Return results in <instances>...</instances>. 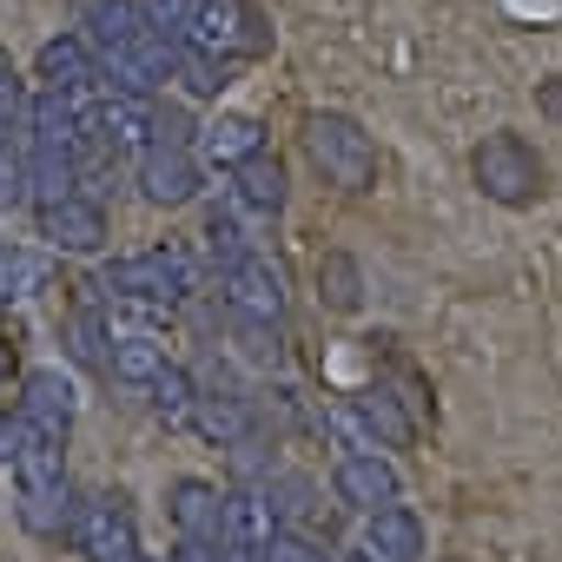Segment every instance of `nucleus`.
I'll list each match as a JSON object with an SVG mask.
<instances>
[{
	"label": "nucleus",
	"mask_w": 562,
	"mask_h": 562,
	"mask_svg": "<svg viewBox=\"0 0 562 562\" xmlns=\"http://www.w3.org/2000/svg\"><path fill=\"white\" fill-rule=\"evenodd\" d=\"M192 8H199V0H146L153 27H159V34H172V41H186V27H192Z\"/></svg>",
	"instance_id": "cd10ccee"
},
{
	"label": "nucleus",
	"mask_w": 562,
	"mask_h": 562,
	"mask_svg": "<svg viewBox=\"0 0 562 562\" xmlns=\"http://www.w3.org/2000/svg\"><path fill=\"white\" fill-rule=\"evenodd\" d=\"M8 457H14V490H21V522L34 536H60L74 529V490H67V437L8 417Z\"/></svg>",
	"instance_id": "f257e3e1"
},
{
	"label": "nucleus",
	"mask_w": 562,
	"mask_h": 562,
	"mask_svg": "<svg viewBox=\"0 0 562 562\" xmlns=\"http://www.w3.org/2000/svg\"><path fill=\"white\" fill-rule=\"evenodd\" d=\"M218 292H225V312L232 318H258V325H278L285 318V271H278L265 251H245L218 271Z\"/></svg>",
	"instance_id": "0eeeda50"
},
{
	"label": "nucleus",
	"mask_w": 562,
	"mask_h": 562,
	"mask_svg": "<svg viewBox=\"0 0 562 562\" xmlns=\"http://www.w3.org/2000/svg\"><path fill=\"white\" fill-rule=\"evenodd\" d=\"M34 186H27V146H0V212L21 205Z\"/></svg>",
	"instance_id": "bb28decb"
},
{
	"label": "nucleus",
	"mask_w": 562,
	"mask_h": 562,
	"mask_svg": "<svg viewBox=\"0 0 562 562\" xmlns=\"http://www.w3.org/2000/svg\"><path fill=\"white\" fill-rule=\"evenodd\" d=\"M338 562H384L378 549H351V555H338Z\"/></svg>",
	"instance_id": "72a5a7b5"
},
{
	"label": "nucleus",
	"mask_w": 562,
	"mask_h": 562,
	"mask_svg": "<svg viewBox=\"0 0 562 562\" xmlns=\"http://www.w3.org/2000/svg\"><path fill=\"white\" fill-rule=\"evenodd\" d=\"M232 67H238V60H218V54H199V47H186V60H179V80H186V93H192V100H218V93L232 87Z\"/></svg>",
	"instance_id": "5701e85b"
},
{
	"label": "nucleus",
	"mask_w": 562,
	"mask_h": 562,
	"mask_svg": "<svg viewBox=\"0 0 562 562\" xmlns=\"http://www.w3.org/2000/svg\"><path fill=\"white\" fill-rule=\"evenodd\" d=\"M159 371H166V345H153V338H113V351H106V378H113V384L153 391Z\"/></svg>",
	"instance_id": "aec40b11"
},
{
	"label": "nucleus",
	"mask_w": 562,
	"mask_h": 562,
	"mask_svg": "<svg viewBox=\"0 0 562 562\" xmlns=\"http://www.w3.org/2000/svg\"><path fill=\"white\" fill-rule=\"evenodd\" d=\"M146 397H153V411H159L166 424H192V404H199V391H192V378H186L179 364H166V371L153 378V391H146Z\"/></svg>",
	"instance_id": "393cba45"
},
{
	"label": "nucleus",
	"mask_w": 562,
	"mask_h": 562,
	"mask_svg": "<svg viewBox=\"0 0 562 562\" xmlns=\"http://www.w3.org/2000/svg\"><path fill=\"white\" fill-rule=\"evenodd\" d=\"M27 106H34V100L21 93V74H14V60L0 54V113H8L14 126H27Z\"/></svg>",
	"instance_id": "c85d7f7f"
},
{
	"label": "nucleus",
	"mask_w": 562,
	"mask_h": 562,
	"mask_svg": "<svg viewBox=\"0 0 562 562\" xmlns=\"http://www.w3.org/2000/svg\"><path fill=\"white\" fill-rule=\"evenodd\" d=\"M364 549H378L384 562H424V522H417V509H404V503L371 509Z\"/></svg>",
	"instance_id": "6ab92c4d"
},
{
	"label": "nucleus",
	"mask_w": 562,
	"mask_h": 562,
	"mask_svg": "<svg viewBox=\"0 0 562 562\" xmlns=\"http://www.w3.org/2000/svg\"><path fill=\"white\" fill-rule=\"evenodd\" d=\"M186 285H192V265H186L179 245H153V251H133V258L106 265V292L139 299V305H172V299H186Z\"/></svg>",
	"instance_id": "39448f33"
},
{
	"label": "nucleus",
	"mask_w": 562,
	"mask_h": 562,
	"mask_svg": "<svg viewBox=\"0 0 562 562\" xmlns=\"http://www.w3.org/2000/svg\"><path fill=\"white\" fill-rule=\"evenodd\" d=\"M21 278H27V265H21V251H8V245H0V312H8V299L21 292Z\"/></svg>",
	"instance_id": "7c9ffc66"
},
{
	"label": "nucleus",
	"mask_w": 562,
	"mask_h": 562,
	"mask_svg": "<svg viewBox=\"0 0 562 562\" xmlns=\"http://www.w3.org/2000/svg\"><path fill=\"white\" fill-rule=\"evenodd\" d=\"M67 536L87 549V562H139V522H133V503L120 490L80 503V516H74Z\"/></svg>",
	"instance_id": "423d86ee"
},
{
	"label": "nucleus",
	"mask_w": 562,
	"mask_h": 562,
	"mask_svg": "<svg viewBox=\"0 0 562 562\" xmlns=\"http://www.w3.org/2000/svg\"><path fill=\"white\" fill-rule=\"evenodd\" d=\"M199 172H205L199 146L153 139V146L139 153V192H146L153 205H186V199H199Z\"/></svg>",
	"instance_id": "6e6552de"
},
{
	"label": "nucleus",
	"mask_w": 562,
	"mask_h": 562,
	"mask_svg": "<svg viewBox=\"0 0 562 562\" xmlns=\"http://www.w3.org/2000/svg\"><path fill=\"white\" fill-rule=\"evenodd\" d=\"M34 80H41V87H54V93H87V87H100L106 74H100V54H93V41H87V34H60V41H47V47H41Z\"/></svg>",
	"instance_id": "f8f14e48"
},
{
	"label": "nucleus",
	"mask_w": 562,
	"mask_h": 562,
	"mask_svg": "<svg viewBox=\"0 0 562 562\" xmlns=\"http://www.w3.org/2000/svg\"><path fill=\"white\" fill-rule=\"evenodd\" d=\"M285 536L265 490H225V549L232 555H271V542Z\"/></svg>",
	"instance_id": "9b49d317"
},
{
	"label": "nucleus",
	"mask_w": 562,
	"mask_h": 562,
	"mask_svg": "<svg viewBox=\"0 0 562 562\" xmlns=\"http://www.w3.org/2000/svg\"><path fill=\"white\" fill-rule=\"evenodd\" d=\"M470 179L483 186V199H496V205L522 212V205H536V199H542L549 166H542V153H536L522 133H483V139H476V153H470Z\"/></svg>",
	"instance_id": "7ed1b4c3"
},
{
	"label": "nucleus",
	"mask_w": 562,
	"mask_h": 562,
	"mask_svg": "<svg viewBox=\"0 0 562 562\" xmlns=\"http://www.w3.org/2000/svg\"><path fill=\"white\" fill-rule=\"evenodd\" d=\"M186 47L218 54V60H258V54H271V27L258 21L251 0H199L192 27H186Z\"/></svg>",
	"instance_id": "20e7f679"
},
{
	"label": "nucleus",
	"mask_w": 562,
	"mask_h": 562,
	"mask_svg": "<svg viewBox=\"0 0 562 562\" xmlns=\"http://www.w3.org/2000/svg\"><path fill=\"white\" fill-rule=\"evenodd\" d=\"M258 146H265V126L245 120V113H225V120H212V126L199 133V159L218 166V172H238Z\"/></svg>",
	"instance_id": "f3484780"
},
{
	"label": "nucleus",
	"mask_w": 562,
	"mask_h": 562,
	"mask_svg": "<svg viewBox=\"0 0 562 562\" xmlns=\"http://www.w3.org/2000/svg\"><path fill=\"white\" fill-rule=\"evenodd\" d=\"M305 159L325 172V186L338 192H371L378 186V139L351 120V113H305Z\"/></svg>",
	"instance_id": "f03ea898"
},
{
	"label": "nucleus",
	"mask_w": 562,
	"mask_h": 562,
	"mask_svg": "<svg viewBox=\"0 0 562 562\" xmlns=\"http://www.w3.org/2000/svg\"><path fill=\"white\" fill-rule=\"evenodd\" d=\"M8 397H21V384H14V345H8V331H0V404Z\"/></svg>",
	"instance_id": "473e14b6"
},
{
	"label": "nucleus",
	"mask_w": 562,
	"mask_h": 562,
	"mask_svg": "<svg viewBox=\"0 0 562 562\" xmlns=\"http://www.w3.org/2000/svg\"><path fill=\"white\" fill-rule=\"evenodd\" d=\"M384 384L397 391V404L417 417V424H430L437 417V404H430V384H424V371L417 364H404V358H391V371H384Z\"/></svg>",
	"instance_id": "a878e982"
},
{
	"label": "nucleus",
	"mask_w": 562,
	"mask_h": 562,
	"mask_svg": "<svg viewBox=\"0 0 562 562\" xmlns=\"http://www.w3.org/2000/svg\"><path fill=\"white\" fill-rule=\"evenodd\" d=\"M265 562H331V555H325V542H312V536H292V529H285V536L271 542V555H265Z\"/></svg>",
	"instance_id": "c756f323"
},
{
	"label": "nucleus",
	"mask_w": 562,
	"mask_h": 562,
	"mask_svg": "<svg viewBox=\"0 0 562 562\" xmlns=\"http://www.w3.org/2000/svg\"><path fill=\"white\" fill-rule=\"evenodd\" d=\"M139 562H153V555H139Z\"/></svg>",
	"instance_id": "c9c22d12"
},
{
	"label": "nucleus",
	"mask_w": 562,
	"mask_h": 562,
	"mask_svg": "<svg viewBox=\"0 0 562 562\" xmlns=\"http://www.w3.org/2000/svg\"><path fill=\"white\" fill-rule=\"evenodd\" d=\"M67 351H74L80 364H100V371H106V351H113V338H106V318H100V305H80V312L67 318Z\"/></svg>",
	"instance_id": "b1692460"
},
{
	"label": "nucleus",
	"mask_w": 562,
	"mask_h": 562,
	"mask_svg": "<svg viewBox=\"0 0 562 562\" xmlns=\"http://www.w3.org/2000/svg\"><path fill=\"white\" fill-rule=\"evenodd\" d=\"M166 509H172V529L179 536H205V542H225V490L205 483V476H179L166 490Z\"/></svg>",
	"instance_id": "ddd939ff"
},
{
	"label": "nucleus",
	"mask_w": 562,
	"mask_h": 562,
	"mask_svg": "<svg viewBox=\"0 0 562 562\" xmlns=\"http://www.w3.org/2000/svg\"><path fill=\"white\" fill-rule=\"evenodd\" d=\"M443 562H463V555H443Z\"/></svg>",
	"instance_id": "f704fd0d"
},
{
	"label": "nucleus",
	"mask_w": 562,
	"mask_h": 562,
	"mask_svg": "<svg viewBox=\"0 0 562 562\" xmlns=\"http://www.w3.org/2000/svg\"><path fill=\"white\" fill-rule=\"evenodd\" d=\"M536 113H542V120H549V126H562V74H555V80H542V87H536Z\"/></svg>",
	"instance_id": "2f4dec72"
},
{
	"label": "nucleus",
	"mask_w": 562,
	"mask_h": 562,
	"mask_svg": "<svg viewBox=\"0 0 562 562\" xmlns=\"http://www.w3.org/2000/svg\"><path fill=\"white\" fill-rule=\"evenodd\" d=\"M331 496L345 503V509H384V503H397V470L378 457V443H364V450H345L338 457V470H331Z\"/></svg>",
	"instance_id": "1a4fd4ad"
},
{
	"label": "nucleus",
	"mask_w": 562,
	"mask_h": 562,
	"mask_svg": "<svg viewBox=\"0 0 562 562\" xmlns=\"http://www.w3.org/2000/svg\"><path fill=\"white\" fill-rule=\"evenodd\" d=\"M358 424H364V430H371L384 450H411V437L424 430V424H417V417L397 404V391H391L384 378H378L371 391H358Z\"/></svg>",
	"instance_id": "a211bd4d"
},
{
	"label": "nucleus",
	"mask_w": 562,
	"mask_h": 562,
	"mask_svg": "<svg viewBox=\"0 0 562 562\" xmlns=\"http://www.w3.org/2000/svg\"><path fill=\"white\" fill-rule=\"evenodd\" d=\"M192 430H199L205 443L232 450V443L251 437V404H245V397H199V404H192Z\"/></svg>",
	"instance_id": "412c9836"
},
{
	"label": "nucleus",
	"mask_w": 562,
	"mask_h": 562,
	"mask_svg": "<svg viewBox=\"0 0 562 562\" xmlns=\"http://www.w3.org/2000/svg\"><path fill=\"white\" fill-rule=\"evenodd\" d=\"M318 305L325 312H358L364 305V271L351 251H325L318 258Z\"/></svg>",
	"instance_id": "4be33fe9"
},
{
	"label": "nucleus",
	"mask_w": 562,
	"mask_h": 562,
	"mask_svg": "<svg viewBox=\"0 0 562 562\" xmlns=\"http://www.w3.org/2000/svg\"><path fill=\"white\" fill-rule=\"evenodd\" d=\"M14 417H27V424L67 437V430H74V384H67L60 371H27V378H21V397H14Z\"/></svg>",
	"instance_id": "2eb2a0df"
},
{
	"label": "nucleus",
	"mask_w": 562,
	"mask_h": 562,
	"mask_svg": "<svg viewBox=\"0 0 562 562\" xmlns=\"http://www.w3.org/2000/svg\"><path fill=\"white\" fill-rule=\"evenodd\" d=\"M265 496H271L278 522H285L292 536H312V542H325V536H331V516L318 509V490H312L305 476H271V483H265Z\"/></svg>",
	"instance_id": "dca6fc26"
},
{
	"label": "nucleus",
	"mask_w": 562,
	"mask_h": 562,
	"mask_svg": "<svg viewBox=\"0 0 562 562\" xmlns=\"http://www.w3.org/2000/svg\"><path fill=\"white\" fill-rule=\"evenodd\" d=\"M232 179V199L245 205V212H258V218H278V212H285V166H278V153L271 146H258L238 172H225Z\"/></svg>",
	"instance_id": "4468645a"
},
{
	"label": "nucleus",
	"mask_w": 562,
	"mask_h": 562,
	"mask_svg": "<svg viewBox=\"0 0 562 562\" xmlns=\"http://www.w3.org/2000/svg\"><path fill=\"white\" fill-rule=\"evenodd\" d=\"M41 238L54 251H100L106 245V205L93 192H67V199L41 205Z\"/></svg>",
	"instance_id": "9d476101"
}]
</instances>
